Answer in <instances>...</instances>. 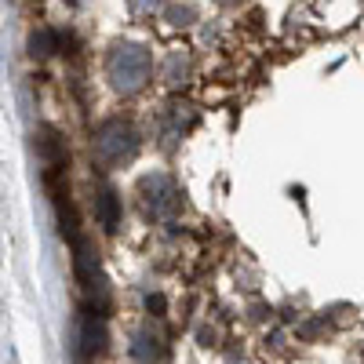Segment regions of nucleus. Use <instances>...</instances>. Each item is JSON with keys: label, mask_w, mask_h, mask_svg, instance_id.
Instances as JSON below:
<instances>
[{"label": "nucleus", "mask_w": 364, "mask_h": 364, "mask_svg": "<svg viewBox=\"0 0 364 364\" xmlns=\"http://www.w3.org/2000/svg\"><path fill=\"white\" fill-rule=\"evenodd\" d=\"M146 310H149V314H161V310H164V295H149V299H146Z\"/></svg>", "instance_id": "11"}, {"label": "nucleus", "mask_w": 364, "mask_h": 364, "mask_svg": "<svg viewBox=\"0 0 364 364\" xmlns=\"http://www.w3.org/2000/svg\"><path fill=\"white\" fill-rule=\"evenodd\" d=\"M102 350H106V324L95 310H84V317H80V357L91 360Z\"/></svg>", "instance_id": "4"}, {"label": "nucleus", "mask_w": 364, "mask_h": 364, "mask_svg": "<svg viewBox=\"0 0 364 364\" xmlns=\"http://www.w3.org/2000/svg\"><path fill=\"white\" fill-rule=\"evenodd\" d=\"M91 149H95L99 164L117 168V164H124V161H132L139 154V135H135L132 124H124V120H106V124L95 132Z\"/></svg>", "instance_id": "2"}, {"label": "nucleus", "mask_w": 364, "mask_h": 364, "mask_svg": "<svg viewBox=\"0 0 364 364\" xmlns=\"http://www.w3.org/2000/svg\"><path fill=\"white\" fill-rule=\"evenodd\" d=\"M55 44H58V37L51 33V29H41V33H33V37H29V51H33V55H51L55 51Z\"/></svg>", "instance_id": "7"}, {"label": "nucleus", "mask_w": 364, "mask_h": 364, "mask_svg": "<svg viewBox=\"0 0 364 364\" xmlns=\"http://www.w3.org/2000/svg\"><path fill=\"white\" fill-rule=\"evenodd\" d=\"M109 84L120 91V95H135L149 84V73H154V58L142 44H117L109 63H106Z\"/></svg>", "instance_id": "1"}, {"label": "nucleus", "mask_w": 364, "mask_h": 364, "mask_svg": "<svg viewBox=\"0 0 364 364\" xmlns=\"http://www.w3.org/2000/svg\"><path fill=\"white\" fill-rule=\"evenodd\" d=\"M168 18H171L175 26H190V22L197 18V11H193L190 4H178V8H171V11H168Z\"/></svg>", "instance_id": "9"}, {"label": "nucleus", "mask_w": 364, "mask_h": 364, "mask_svg": "<svg viewBox=\"0 0 364 364\" xmlns=\"http://www.w3.org/2000/svg\"><path fill=\"white\" fill-rule=\"evenodd\" d=\"M128 8H132L135 15H154V11L164 8V0H128Z\"/></svg>", "instance_id": "10"}, {"label": "nucleus", "mask_w": 364, "mask_h": 364, "mask_svg": "<svg viewBox=\"0 0 364 364\" xmlns=\"http://www.w3.org/2000/svg\"><path fill=\"white\" fill-rule=\"evenodd\" d=\"M132 353H135V357H142V360H146V357H157V339H149L146 331H139V336H135V346H132Z\"/></svg>", "instance_id": "8"}, {"label": "nucleus", "mask_w": 364, "mask_h": 364, "mask_svg": "<svg viewBox=\"0 0 364 364\" xmlns=\"http://www.w3.org/2000/svg\"><path fill=\"white\" fill-rule=\"evenodd\" d=\"M186 77H190V55L186 51H171L168 63H164V80L171 87H182V84H186Z\"/></svg>", "instance_id": "6"}, {"label": "nucleus", "mask_w": 364, "mask_h": 364, "mask_svg": "<svg viewBox=\"0 0 364 364\" xmlns=\"http://www.w3.org/2000/svg\"><path fill=\"white\" fill-rule=\"evenodd\" d=\"M95 211H99V223L106 230H117V223H120V197L113 190H102L95 197Z\"/></svg>", "instance_id": "5"}, {"label": "nucleus", "mask_w": 364, "mask_h": 364, "mask_svg": "<svg viewBox=\"0 0 364 364\" xmlns=\"http://www.w3.org/2000/svg\"><path fill=\"white\" fill-rule=\"evenodd\" d=\"M219 4H233V0H219Z\"/></svg>", "instance_id": "12"}, {"label": "nucleus", "mask_w": 364, "mask_h": 364, "mask_svg": "<svg viewBox=\"0 0 364 364\" xmlns=\"http://www.w3.org/2000/svg\"><path fill=\"white\" fill-rule=\"evenodd\" d=\"M139 190H142V197H146V208L154 211L157 219H171V215H178L182 197H178L175 182H171L168 175H146V178L139 182Z\"/></svg>", "instance_id": "3"}]
</instances>
